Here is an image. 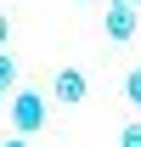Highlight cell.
<instances>
[{"instance_id":"obj_2","label":"cell","mask_w":141,"mask_h":147,"mask_svg":"<svg viewBox=\"0 0 141 147\" xmlns=\"http://www.w3.org/2000/svg\"><path fill=\"white\" fill-rule=\"evenodd\" d=\"M102 23H107V40H136L141 34V6H107L102 11Z\"/></svg>"},{"instance_id":"obj_12","label":"cell","mask_w":141,"mask_h":147,"mask_svg":"<svg viewBox=\"0 0 141 147\" xmlns=\"http://www.w3.org/2000/svg\"><path fill=\"white\" fill-rule=\"evenodd\" d=\"M136 6H141V0H136Z\"/></svg>"},{"instance_id":"obj_5","label":"cell","mask_w":141,"mask_h":147,"mask_svg":"<svg viewBox=\"0 0 141 147\" xmlns=\"http://www.w3.org/2000/svg\"><path fill=\"white\" fill-rule=\"evenodd\" d=\"M124 96H130V108H141V68L124 74Z\"/></svg>"},{"instance_id":"obj_10","label":"cell","mask_w":141,"mask_h":147,"mask_svg":"<svg viewBox=\"0 0 141 147\" xmlns=\"http://www.w3.org/2000/svg\"><path fill=\"white\" fill-rule=\"evenodd\" d=\"M0 113H6V96H0Z\"/></svg>"},{"instance_id":"obj_7","label":"cell","mask_w":141,"mask_h":147,"mask_svg":"<svg viewBox=\"0 0 141 147\" xmlns=\"http://www.w3.org/2000/svg\"><path fill=\"white\" fill-rule=\"evenodd\" d=\"M6 40H11V23H6V11H0V51H6Z\"/></svg>"},{"instance_id":"obj_8","label":"cell","mask_w":141,"mask_h":147,"mask_svg":"<svg viewBox=\"0 0 141 147\" xmlns=\"http://www.w3.org/2000/svg\"><path fill=\"white\" fill-rule=\"evenodd\" d=\"M0 147H28V136H6V142H0Z\"/></svg>"},{"instance_id":"obj_6","label":"cell","mask_w":141,"mask_h":147,"mask_svg":"<svg viewBox=\"0 0 141 147\" xmlns=\"http://www.w3.org/2000/svg\"><path fill=\"white\" fill-rule=\"evenodd\" d=\"M119 147H141V119H130V125L119 130Z\"/></svg>"},{"instance_id":"obj_11","label":"cell","mask_w":141,"mask_h":147,"mask_svg":"<svg viewBox=\"0 0 141 147\" xmlns=\"http://www.w3.org/2000/svg\"><path fill=\"white\" fill-rule=\"evenodd\" d=\"M73 6H85V0H73Z\"/></svg>"},{"instance_id":"obj_4","label":"cell","mask_w":141,"mask_h":147,"mask_svg":"<svg viewBox=\"0 0 141 147\" xmlns=\"http://www.w3.org/2000/svg\"><path fill=\"white\" fill-rule=\"evenodd\" d=\"M11 79H17V62H11V51H0V96L11 91Z\"/></svg>"},{"instance_id":"obj_9","label":"cell","mask_w":141,"mask_h":147,"mask_svg":"<svg viewBox=\"0 0 141 147\" xmlns=\"http://www.w3.org/2000/svg\"><path fill=\"white\" fill-rule=\"evenodd\" d=\"M107 6H136V0H107Z\"/></svg>"},{"instance_id":"obj_3","label":"cell","mask_w":141,"mask_h":147,"mask_svg":"<svg viewBox=\"0 0 141 147\" xmlns=\"http://www.w3.org/2000/svg\"><path fill=\"white\" fill-rule=\"evenodd\" d=\"M51 91H56V102H68V108H79L90 96V79L79 68H56V79H51Z\"/></svg>"},{"instance_id":"obj_1","label":"cell","mask_w":141,"mask_h":147,"mask_svg":"<svg viewBox=\"0 0 141 147\" xmlns=\"http://www.w3.org/2000/svg\"><path fill=\"white\" fill-rule=\"evenodd\" d=\"M6 113H11V136H34V130L45 125V96L40 91H11Z\"/></svg>"}]
</instances>
